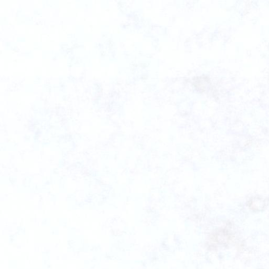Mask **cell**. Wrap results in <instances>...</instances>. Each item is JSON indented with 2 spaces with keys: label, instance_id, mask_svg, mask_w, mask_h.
Returning a JSON list of instances; mask_svg holds the SVG:
<instances>
[{
  "label": "cell",
  "instance_id": "cell-1",
  "mask_svg": "<svg viewBox=\"0 0 269 269\" xmlns=\"http://www.w3.org/2000/svg\"><path fill=\"white\" fill-rule=\"evenodd\" d=\"M249 205L252 209L262 210L264 208L265 203L263 200L256 198L251 200Z\"/></svg>",
  "mask_w": 269,
  "mask_h": 269
}]
</instances>
